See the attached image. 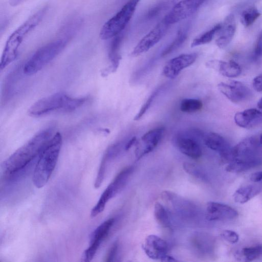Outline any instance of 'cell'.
Segmentation results:
<instances>
[{
    "instance_id": "cell-42",
    "label": "cell",
    "mask_w": 262,
    "mask_h": 262,
    "mask_svg": "<svg viewBox=\"0 0 262 262\" xmlns=\"http://www.w3.org/2000/svg\"><path fill=\"white\" fill-rule=\"evenodd\" d=\"M26 0H9V3L11 6H16L24 2Z\"/></svg>"
},
{
    "instance_id": "cell-39",
    "label": "cell",
    "mask_w": 262,
    "mask_h": 262,
    "mask_svg": "<svg viewBox=\"0 0 262 262\" xmlns=\"http://www.w3.org/2000/svg\"><path fill=\"white\" fill-rule=\"evenodd\" d=\"M252 85L257 92H262V74L256 76L253 80Z\"/></svg>"
},
{
    "instance_id": "cell-34",
    "label": "cell",
    "mask_w": 262,
    "mask_h": 262,
    "mask_svg": "<svg viewBox=\"0 0 262 262\" xmlns=\"http://www.w3.org/2000/svg\"><path fill=\"white\" fill-rule=\"evenodd\" d=\"M183 168L190 175L199 179H205V176L201 169L193 163L189 162L184 163L183 164Z\"/></svg>"
},
{
    "instance_id": "cell-1",
    "label": "cell",
    "mask_w": 262,
    "mask_h": 262,
    "mask_svg": "<svg viewBox=\"0 0 262 262\" xmlns=\"http://www.w3.org/2000/svg\"><path fill=\"white\" fill-rule=\"evenodd\" d=\"M53 136L51 128L42 130L17 149L2 164L5 178L31 166Z\"/></svg>"
},
{
    "instance_id": "cell-23",
    "label": "cell",
    "mask_w": 262,
    "mask_h": 262,
    "mask_svg": "<svg viewBox=\"0 0 262 262\" xmlns=\"http://www.w3.org/2000/svg\"><path fill=\"white\" fill-rule=\"evenodd\" d=\"M262 163V158L259 156L243 159H235L229 162L226 170L231 173H239L248 170Z\"/></svg>"
},
{
    "instance_id": "cell-17",
    "label": "cell",
    "mask_w": 262,
    "mask_h": 262,
    "mask_svg": "<svg viewBox=\"0 0 262 262\" xmlns=\"http://www.w3.org/2000/svg\"><path fill=\"white\" fill-rule=\"evenodd\" d=\"M237 216V211L228 205L215 202L207 204L206 218L209 221L230 220Z\"/></svg>"
},
{
    "instance_id": "cell-31",
    "label": "cell",
    "mask_w": 262,
    "mask_h": 262,
    "mask_svg": "<svg viewBox=\"0 0 262 262\" xmlns=\"http://www.w3.org/2000/svg\"><path fill=\"white\" fill-rule=\"evenodd\" d=\"M261 15L258 10L254 7L248 8L244 10L241 15V21L246 27L253 24Z\"/></svg>"
},
{
    "instance_id": "cell-27",
    "label": "cell",
    "mask_w": 262,
    "mask_h": 262,
    "mask_svg": "<svg viewBox=\"0 0 262 262\" xmlns=\"http://www.w3.org/2000/svg\"><path fill=\"white\" fill-rule=\"evenodd\" d=\"M133 167L132 166L124 168L119 172L111 183L116 195L124 188L133 172Z\"/></svg>"
},
{
    "instance_id": "cell-40",
    "label": "cell",
    "mask_w": 262,
    "mask_h": 262,
    "mask_svg": "<svg viewBox=\"0 0 262 262\" xmlns=\"http://www.w3.org/2000/svg\"><path fill=\"white\" fill-rule=\"evenodd\" d=\"M251 181L254 183H258L262 181V170L256 171L251 174L250 177Z\"/></svg>"
},
{
    "instance_id": "cell-38",
    "label": "cell",
    "mask_w": 262,
    "mask_h": 262,
    "mask_svg": "<svg viewBox=\"0 0 262 262\" xmlns=\"http://www.w3.org/2000/svg\"><path fill=\"white\" fill-rule=\"evenodd\" d=\"M165 4L161 3L151 8L148 12L147 17L148 18H151L157 16L162 10L164 8Z\"/></svg>"
},
{
    "instance_id": "cell-14",
    "label": "cell",
    "mask_w": 262,
    "mask_h": 262,
    "mask_svg": "<svg viewBox=\"0 0 262 262\" xmlns=\"http://www.w3.org/2000/svg\"><path fill=\"white\" fill-rule=\"evenodd\" d=\"M217 88L225 96L234 102L245 100L251 94V91L244 83L238 81L221 82L218 84Z\"/></svg>"
},
{
    "instance_id": "cell-3",
    "label": "cell",
    "mask_w": 262,
    "mask_h": 262,
    "mask_svg": "<svg viewBox=\"0 0 262 262\" xmlns=\"http://www.w3.org/2000/svg\"><path fill=\"white\" fill-rule=\"evenodd\" d=\"M47 8L44 7L31 16L9 37L2 56L0 68L5 69L16 58L18 49L27 35L41 21Z\"/></svg>"
},
{
    "instance_id": "cell-22",
    "label": "cell",
    "mask_w": 262,
    "mask_h": 262,
    "mask_svg": "<svg viewBox=\"0 0 262 262\" xmlns=\"http://www.w3.org/2000/svg\"><path fill=\"white\" fill-rule=\"evenodd\" d=\"M206 67L217 71L222 75L227 77H236L242 73L239 65L234 61H224L211 60L207 61Z\"/></svg>"
},
{
    "instance_id": "cell-25",
    "label": "cell",
    "mask_w": 262,
    "mask_h": 262,
    "mask_svg": "<svg viewBox=\"0 0 262 262\" xmlns=\"http://www.w3.org/2000/svg\"><path fill=\"white\" fill-rule=\"evenodd\" d=\"M262 255V245L245 247L235 253V257L238 261H251Z\"/></svg>"
},
{
    "instance_id": "cell-28",
    "label": "cell",
    "mask_w": 262,
    "mask_h": 262,
    "mask_svg": "<svg viewBox=\"0 0 262 262\" xmlns=\"http://www.w3.org/2000/svg\"><path fill=\"white\" fill-rule=\"evenodd\" d=\"M187 36V30L186 28L179 30L174 39L161 53V56H167L177 50L184 42Z\"/></svg>"
},
{
    "instance_id": "cell-24",
    "label": "cell",
    "mask_w": 262,
    "mask_h": 262,
    "mask_svg": "<svg viewBox=\"0 0 262 262\" xmlns=\"http://www.w3.org/2000/svg\"><path fill=\"white\" fill-rule=\"evenodd\" d=\"M261 190L259 184H250L238 188L233 194L234 200L239 204H244L257 195Z\"/></svg>"
},
{
    "instance_id": "cell-19",
    "label": "cell",
    "mask_w": 262,
    "mask_h": 262,
    "mask_svg": "<svg viewBox=\"0 0 262 262\" xmlns=\"http://www.w3.org/2000/svg\"><path fill=\"white\" fill-rule=\"evenodd\" d=\"M121 149L120 143H116L109 146L102 159L99 169L94 184L95 187H100L102 183L109 165L119 154Z\"/></svg>"
},
{
    "instance_id": "cell-8",
    "label": "cell",
    "mask_w": 262,
    "mask_h": 262,
    "mask_svg": "<svg viewBox=\"0 0 262 262\" xmlns=\"http://www.w3.org/2000/svg\"><path fill=\"white\" fill-rule=\"evenodd\" d=\"M143 249L146 255L151 259L163 261H176L173 257L167 254L168 245L162 238L156 235H149L145 239Z\"/></svg>"
},
{
    "instance_id": "cell-16",
    "label": "cell",
    "mask_w": 262,
    "mask_h": 262,
    "mask_svg": "<svg viewBox=\"0 0 262 262\" xmlns=\"http://www.w3.org/2000/svg\"><path fill=\"white\" fill-rule=\"evenodd\" d=\"M260 146L259 138L254 136L245 138L232 147V160L257 157Z\"/></svg>"
},
{
    "instance_id": "cell-13",
    "label": "cell",
    "mask_w": 262,
    "mask_h": 262,
    "mask_svg": "<svg viewBox=\"0 0 262 262\" xmlns=\"http://www.w3.org/2000/svg\"><path fill=\"white\" fill-rule=\"evenodd\" d=\"M198 57L196 53L183 54L168 60L163 67V75L169 79H174L184 69L192 64Z\"/></svg>"
},
{
    "instance_id": "cell-20",
    "label": "cell",
    "mask_w": 262,
    "mask_h": 262,
    "mask_svg": "<svg viewBox=\"0 0 262 262\" xmlns=\"http://www.w3.org/2000/svg\"><path fill=\"white\" fill-rule=\"evenodd\" d=\"M235 123L244 128L254 127L262 123V112L255 108H249L236 113L234 117Z\"/></svg>"
},
{
    "instance_id": "cell-18",
    "label": "cell",
    "mask_w": 262,
    "mask_h": 262,
    "mask_svg": "<svg viewBox=\"0 0 262 262\" xmlns=\"http://www.w3.org/2000/svg\"><path fill=\"white\" fill-rule=\"evenodd\" d=\"M161 198L177 213L190 216L194 212L195 207L193 204L174 192L163 191L161 193Z\"/></svg>"
},
{
    "instance_id": "cell-45",
    "label": "cell",
    "mask_w": 262,
    "mask_h": 262,
    "mask_svg": "<svg viewBox=\"0 0 262 262\" xmlns=\"http://www.w3.org/2000/svg\"><path fill=\"white\" fill-rule=\"evenodd\" d=\"M173 2H174L176 3H177L179 2H181V1H184V0H173Z\"/></svg>"
},
{
    "instance_id": "cell-30",
    "label": "cell",
    "mask_w": 262,
    "mask_h": 262,
    "mask_svg": "<svg viewBox=\"0 0 262 262\" xmlns=\"http://www.w3.org/2000/svg\"><path fill=\"white\" fill-rule=\"evenodd\" d=\"M221 27L222 24H218L209 30L195 38L191 42V47H195L209 43L212 40L215 34L220 31Z\"/></svg>"
},
{
    "instance_id": "cell-44",
    "label": "cell",
    "mask_w": 262,
    "mask_h": 262,
    "mask_svg": "<svg viewBox=\"0 0 262 262\" xmlns=\"http://www.w3.org/2000/svg\"><path fill=\"white\" fill-rule=\"evenodd\" d=\"M259 140L260 144L262 145V134L260 135L259 137Z\"/></svg>"
},
{
    "instance_id": "cell-4",
    "label": "cell",
    "mask_w": 262,
    "mask_h": 262,
    "mask_svg": "<svg viewBox=\"0 0 262 262\" xmlns=\"http://www.w3.org/2000/svg\"><path fill=\"white\" fill-rule=\"evenodd\" d=\"M86 98H74L63 93H56L35 102L29 109L33 116H40L53 112H71L82 106Z\"/></svg>"
},
{
    "instance_id": "cell-11",
    "label": "cell",
    "mask_w": 262,
    "mask_h": 262,
    "mask_svg": "<svg viewBox=\"0 0 262 262\" xmlns=\"http://www.w3.org/2000/svg\"><path fill=\"white\" fill-rule=\"evenodd\" d=\"M114 222L115 219L110 218L101 223L93 232L90 246L83 254L84 261L89 262L93 259L101 244L107 236Z\"/></svg>"
},
{
    "instance_id": "cell-29",
    "label": "cell",
    "mask_w": 262,
    "mask_h": 262,
    "mask_svg": "<svg viewBox=\"0 0 262 262\" xmlns=\"http://www.w3.org/2000/svg\"><path fill=\"white\" fill-rule=\"evenodd\" d=\"M154 216L156 221L164 228H170L171 223L169 215L165 208L159 202H156L154 205Z\"/></svg>"
},
{
    "instance_id": "cell-43",
    "label": "cell",
    "mask_w": 262,
    "mask_h": 262,
    "mask_svg": "<svg viewBox=\"0 0 262 262\" xmlns=\"http://www.w3.org/2000/svg\"><path fill=\"white\" fill-rule=\"evenodd\" d=\"M257 104V107L259 109L262 110V97L259 100Z\"/></svg>"
},
{
    "instance_id": "cell-12",
    "label": "cell",
    "mask_w": 262,
    "mask_h": 262,
    "mask_svg": "<svg viewBox=\"0 0 262 262\" xmlns=\"http://www.w3.org/2000/svg\"><path fill=\"white\" fill-rule=\"evenodd\" d=\"M165 131L164 127H157L145 133L137 142L135 156L140 159L145 155L152 151L161 140Z\"/></svg>"
},
{
    "instance_id": "cell-2",
    "label": "cell",
    "mask_w": 262,
    "mask_h": 262,
    "mask_svg": "<svg viewBox=\"0 0 262 262\" xmlns=\"http://www.w3.org/2000/svg\"><path fill=\"white\" fill-rule=\"evenodd\" d=\"M61 145V135L56 133L40 154L32 177L36 187L42 188L48 183L56 165Z\"/></svg>"
},
{
    "instance_id": "cell-41",
    "label": "cell",
    "mask_w": 262,
    "mask_h": 262,
    "mask_svg": "<svg viewBox=\"0 0 262 262\" xmlns=\"http://www.w3.org/2000/svg\"><path fill=\"white\" fill-rule=\"evenodd\" d=\"M137 142V138L136 137H133L125 144L124 149L125 150L129 149L132 146Z\"/></svg>"
},
{
    "instance_id": "cell-35",
    "label": "cell",
    "mask_w": 262,
    "mask_h": 262,
    "mask_svg": "<svg viewBox=\"0 0 262 262\" xmlns=\"http://www.w3.org/2000/svg\"><path fill=\"white\" fill-rule=\"evenodd\" d=\"M222 237L227 242L235 244L239 240V235L235 231L230 230H225L221 233Z\"/></svg>"
},
{
    "instance_id": "cell-32",
    "label": "cell",
    "mask_w": 262,
    "mask_h": 262,
    "mask_svg": "<svg viewBox=\"0 0 262 262\" xmlns=\"http://www.w3.org/2000/svg\"><path fill=\"white\" fill-rule=\"evenodd\" d=\"M203 106L202 101L197 99L186 98L180 103V110L184 113H192L200 111Z\"/></svg>"
},
{
    "instance_id": "cell-26",
    "label": "cell",
    "mask_w": 262,
    "mask_h": 262,
    "mask_svg": "<svg viewBox=\"0 0 262 262\" xmlns=\"http://www.w3.org/2000/svg\"><path fill=\"white\" fill-rule=\"evenodd\" d=\"M113 188L110 184L101 194L98 202L93 208L91 212V216L94 217L101 213L104 209L108 201L115 196Z\"/></svg>"
},
{
    "instance_id": "cell-37",
    "label": "cell",
    "mask_w": 262,
    "mask_h": 262,
    "mask_svg": "<svg viewBox=\"0 0 262 262\" xmlns=\"http://www.w3.org/2000/svg\"><path fill=\"white\" fill-rule=\"evenodd\" d=\"M118 246L119 244L118 241H116L114 243L107 254L105 260L106 261L109 262L114 260L117 253Z\"/></svg>"
},
{
    "instance_id": "cell-21",
    "label": "cell",
    "mask_w": 262,
    "mask_h": 262,
    "mask_svg": "<svg viewBox=\"0 0 262 262\" xmlns=\"http://www.w3.org/2000/svg\"><path fill=\"white\" fill-rule=\"evenodd\" d=\"M220 31L221 32L216 40V44L220 48L223 49L230 43L236 31L235 19L232 14L226 16Z\"/></svg>"
},
{
    "instance_id": "cell-5",
    "label": "cell",
    "mask_w": 262,
    "mask_h": 262,
    "mask_svg": "<svg viewBox=\"0 0 262 262\" xmlns=\"http://www.w3.org/2000/svg\"><path fill=\"white\" fill-rule=\"evenodd\" d=\"M67 42V39H58L39 49L25 64L24 73L31 75L40 71L62 51Z\"/></svg>"
},
{
    "instance_id": "cell-15",
    "label": "cell",
    "mask_w": 262,
    "mask_h": 262,
    "mask_svg": "<svg viewBox=\"0 0 262 262\" xmlns=\"http://www.w3.org/2000/svg\"><path fill=\"white\" fill-rule=\"evenodd\" d=\"M203 139L205 145L219 154L223 160L230 162L232 159V148L229 142L222 136L210 132L204 134Z\"/></svg>"
},
{
    "instance_id": "cell-7",
    "label": "cell",
    "mask_w": 262,
    "mask_h": 262,
    "mask_svg": "<svg viewBox=\"0 0 262 262\" xmlns=\"http://www.w3.org/2000/svg\"><path fill=\"white\" fill-rule=\"evenodd\" d=\"M203 135L199 130L191 129L177 134L173 142L181 152L192 159H198L202 155V149L196 137L203 138Z\"/></svg>"
},
{
    "instance_id": "cell-10",
    "label": "cell",
    "mask_w": 262,
    "mask_h": 262,
    "mask_svg": "<svg viewBox=\"0 0 262 262\" xmlns=\"http://www.w3.org/2000/svg\"><path fill=\"white\" fill-rule=\"evenodd\" d=\"M206 0H184L175 5L164 18L169 25L177 23L195 12Z\"/></svg>"
},
{
    "instance_id": "cell-33",
    "label": "cell",
    "mask_w": 262,
    "mask_h": 262,
    "mask_svg": "<svg viewBox=\"0 0 262 262\" xmlns=\"http://www.w3.org/2000/svg\"><path fill=\"white\" fill-rule=\"evenodd\" d=\"M162 89V87L158 88L152 92V93L148 98L146 102L143 104L138 113L135 116L134 119V120L138 121L142 117V116L149 109L153 101L157 97V96L159 94Z\"/></svg>"
},
{
    "instance_id": "cell-6",
    "label": "cell",
    "mask_w": 262,
    "mask_h": 262,
    "mask_svg": "<svg viewBox=\"0 0 262 262\" xmlns=\"http://www.w3.org/2000/svg\"><path fill=\"white\" fill-rule=\"evenodd\" d=\"M140 0H129L114 16L103 26L100 37L107 40L119 34L132 18Z\"/></svg>"
},
{
    "instance_id": "cell-36",
    "label": "cell",
    "mask_w": 262,
    "mask_h": 262,
    "mask_svg": "<svg viewBox=\"0 0 262 262\" xmlns=\"http://www.w3.org/2000/svg\"><path fill=\"white\" fill-rule=\"evenodd\" d=\"M262 56V31L260 32L252 55L254 60H257Z\"/></svg>"
},
{
    "instance_id": "cell-9",
    "label": "cell",
    "mask_w": 262,
    "mask_h": 262,
    "mask_svg": "<svg viewBox=\"0 0 262 262\" xmlns=\"http://www.w3.org/2000/svg\"><path fill=\"white\" fill-rule=\"evenodd\" d=\"M170 25L163 18L135 46L130 53L132 57H137L148 51L164 36Z\"/></svg>"
}]
</instances>
